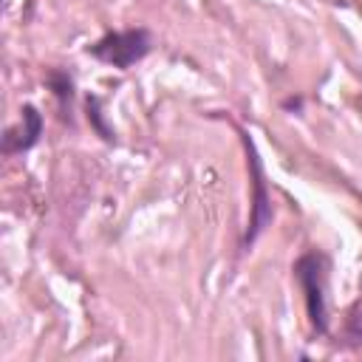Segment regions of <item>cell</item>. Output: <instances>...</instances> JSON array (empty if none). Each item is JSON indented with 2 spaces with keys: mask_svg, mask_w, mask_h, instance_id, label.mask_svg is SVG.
Listing matches in <instances>:
<instances>
[{
  "mask_svg": "<svg viewBox=\"0 0 362 362\" xmlns=\"http://www.w3.org/2000/svg\"><path fill=\"white\" fill-rule=\"evenodd\" d=\"M246 156H249V170H252V215H249V229H246V243H255L257 235L266 229V223L272 221V198L266 189V175H263V164L260 156L255 150V141L249 139V133H240Z\"/></svg>",
  "mask_w": 362,
  "mask_h": 362,
  "instance_id": "3",
  "label": "cell"
},
{
  "mask_svg": "<svg viewBox=\"0 0 362 362\" xmlns=\"http://www.w3.org/2000/svg\"><path fill=\"white\" fill-rule=\"evenodd\" d=\"M40 133H42V116L37 113L34 105H25V107H23V124L6 130V136H3V150H6V153L28 150L31 144H37Z\"/></svg>",
  "mask_w": 362,
  "mask_h": 362,
  "instance_id": "4",
  "label": "cell"
},
{
  "mask_svg": "<svg viewBox=\"0 0 362 362\" xmlns=\"http://www.w3.org/2000/svg\"><path fill=\"white\" fill-rule=\"evenodd\" d=\"M150 31L147 28H130V31H116V34H107L102 40H96L88 54H93L96 59L113 65V68H130L136 65L139 59H144L150 54Z\"/></svg>",
  "mask_w": 362,
  "mask_h": 362,
  "instance_id": "1",
  "label": "cell"
},
{
  "mask_svg": "<svg viewBox=\"0 0 362 362\" xmlns=\"http://www.w3.org/2000/svg\"><path fill=\"white\" fill-rule=\"evenodd\" d=\"M48 85L54 88V93H57L59 99H71V96H74V90H71V79H68V74H59V71H51V74H48Z\"/></svg>",
  "mask_w": 362,
  "mask_h": 362,
  "instance_id": "5",
  "label": "cell"
},
{
  "mask_svg": "<svg viewBox=\"0 0 362 362\" xmlns=\"http://www.w3.org/2000/svg\"><path fill=\"white\" fill-rule=\"evenodd\" d=\"M294 277L305 294V308L308 320L317 331L328 328V305H325V257L317 252L303 255L294 263Z\"/></svg>",
  "mask_w": 362,
  "mask_h": 362,
  "instance_id": "2",
  "label": "cell"
},
{
  "mask_svg": "<svg viewBox=\"0 0 362 362\" xmlns=\"http://www.w3.org/2000/svg\"><path fill=\"white\" fill-rule=\"evenodd\" d=\"M348 334H351L354 339H362V314L351 320V325H348Z\"/></svg>",
  "mask_w": 362,
  "mask_h": 362,
  "instance_id": "6",
  "label": "cell"
}]
</instances>
